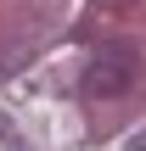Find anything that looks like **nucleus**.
<instances>
[{
    "instance_id": "f257e3e1",
    "label": "nucleus",
    "mask_w": 146,
    "mask_h": 151,
    "mask_svg": "<svg viewBox=\"0 0 146 151\" xmlns=\"http://www.w3.org/2000/svg\"><path fill=\"white\" fill-rule=\"evenodd\" d=\"M135 78H141V50H135L129 39H107V45H96V56H90V67H84V95L113 101V95H124Z\"/></svg>"
}]
</instances>
